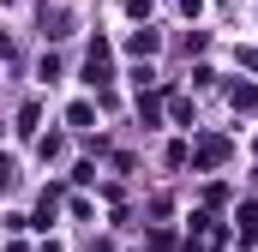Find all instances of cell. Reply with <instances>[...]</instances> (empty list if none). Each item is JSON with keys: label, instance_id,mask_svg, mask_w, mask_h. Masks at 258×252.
Segmentation results:
<instances>
[{"label": "cell", "instance_id": "6da1fadb", "mask_svg": "<svg viewBox=\"0 0 258 252\" xmlns=\"http://www.w3.org/2000/svg\"><path fill=\"white\" fill-rule=\"evenodd\" d=\"M222 156H228V144H222V138H210V144H198V162H204V168H210V162H222Z\"/></svg>", "mask_w": 258, "mask_h": 252}, {"label": "cell", "instance_id": "7a4b0ae2", "mask_svg": "<svg viewBox=\"0 0 258 252\" xmlns=\"http://www.w3.org/2000/svg\"><path fill=\"white\" fill-rule=\"evenodd\" d=\"M6 180H12V162H6V156H0V186H6Z\"/></svg>", "mask_w": 258, "mask_h": 252}]
</instances>
